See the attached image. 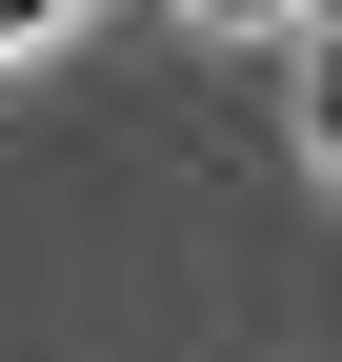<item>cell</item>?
<instances>
[{"label": "cell", "instance_id": "obj_1", "mask_svg": "<svg viewBox=\"0 0 342 362\" xmlns=\"http://www.w3.org/2000/svg\"><path fill=\"white\" fill-rule=\"evenodd\" d=\"M302 141H322V181H342V0L302 21Z\"/></svg>", "mask_w": 342, "mask_h": 362}, {"label": "cell", "instance_id": "obj_2", "mask_svg": "<svg viewBox=\"0 0 342 362\" xmlns=\"http://www.w3.org/2000/svg\"><path fill=\"white\" fill-rule=\"evenodd\" d=\"M61 21H81V0H0V61H20V40H61Z\"/></svg>", "mask_w": 342, "mask_h": 362}, {"label": "cell", "instance_id": "obj_3", "mask_svg": "<svg viewBox=\"0 0 342 362\" xmlns=\"http://www.w3.org/2000/svg\"><path fill=\"white\" fill-rule=\"evenodd\" d=\"M201 21H302V0H201Z\"/></svg>", "mask_w": 342, "mask_h": 362}]
</instances>
